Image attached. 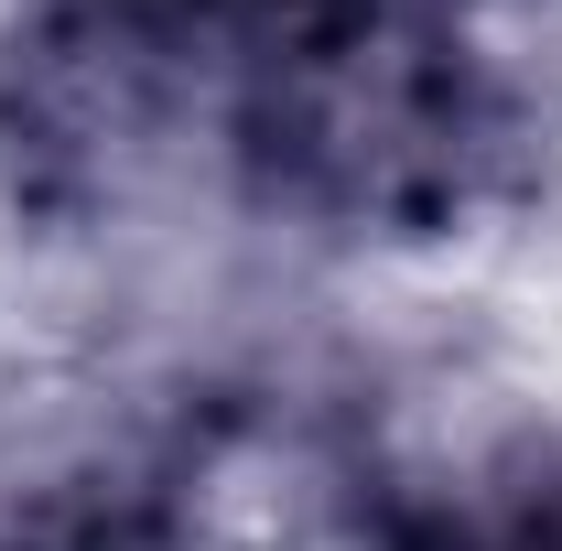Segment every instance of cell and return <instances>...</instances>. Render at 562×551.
Masks as SVG:
<instances>
[{"instance_id":"7a4b0ae2","label":"cell","mask_w":562,"mask_h":551,"mask_svg":"<svg viewBox=\"0 0 562 551\" xmlns=\"http://www.w3.org/2000/svg\"><path fill=\"white\" fill-rule=\"evenodd\" d=\"M238 0H55L0 44V173L55 216L131 206L216 151Z\"/></svg>"},{"instance_id":"3957f363","label":"cell","mask_w":562,"mask_h":551,"mask_svg":"<svg viewBox=\"0 0 562 551\" xmlns=\"http://www.w3.org/2000/svg\"><path fill=\"white\" fill-rule=\"evenodd\" d=\"M0 551H173V541L109 486H11L0 497Z\"/></svg>"},{"instance_id":"6da1fadb","label":"cell","mask_w":562,"mask_h":551,"mask_svg":"<svg viewBox=\"0 0 562 551\" xmlns=\"http://www.w3.org/2000/svg\"><path fill=\"white\" fill-rule=\"evenodd\" d=\"M519 98L443 0H238L216 151L281 216L443 238L519 184Z\"/></svg>"}]
</instances>
